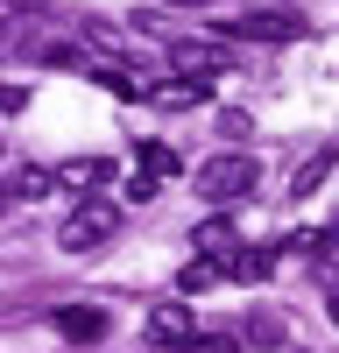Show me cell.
Here are the masks:
<instances>
[{
  "label": "cell",
  "mask_w": 339,
  "mask_h": 353,
  "mask_svg": "<svg viewBox=\"0 0 339 353\" xmlns=\"http://www.w3.org/2000/svg\"><path fill=\"white\" fill-rule=\"evenodd\" d=\"M254 156L247 149H219L212 163H198V198H212V205H234V198H247L254 191Z\"/></svg>",
  "instance_id": "obj_2"
},
{
  "label": "cell",
  "mask_w": 339,
  "mask_h": 353,
  "mask_svg": "<svg viewBox=\"0 0 339 353\" xmlns=\"http://www.w3.org/2000/svg\"><path fill=\"white\" fill-rule=\"evenodd\" d=\"M170 8H212V0H170Z\"/></svg>",
  "instance_id": "obj_17"
},
{
  "label": "cell",
  "mask_w": 339,
  "mask_h": 353,
  "mask_svg": "<svg viewBox=\"0 0 339 353\" xmlns=\"http://www.w3.org/2000/svg\"><path fill=\"white\" fill-rule=\"evenodd\" d=\"M191 241H198V254H205V261H219V269H226L234 248H240V233H234V219H198Z\"/></svg>",
  "instance_id": "obj_7"
},
{
  "label": "cell",
  "mask_w": 339,
  "mask_h": 353,
  "mask_svg": "<svg viewBox=\"0 0 339 353\" xmlns=\"http://www.w3.org/2000/svg\"><path fill=\"white\" fill-rule=\"evenodd\" d=\"M325 241H339V219H332V233H325Z\"/></svg>",
  "instance_id": "obj_19"
},
{
  "label": "cell",
  "mask_w": 339,
  "mask_h": 353,
  "mask_svg": "<svg viewBox=\"0 0 339 353\" xmlns=\"http://www.w3.org/2000/svg\"><path fill=\"white\" fill-rule=\"evenodd\" d=\"M226 269H219V261H205V254H198V261H184V269H177V290H184V297H198V290H212Z\"/></svg>",
  "instance_id": "obj_13"
},
{
  "label": "cell",
  "mask_w": 339,
  "mask_h": 353,
  "mask_svg": "<svg viewBox=\"0 0 339 353\" xmlns=\"http://www.w3.org/2000/svg\"><path fill=\"white\" fill-rule=\"evenodd\" d=\"M170 353H240V339L234 332H191V339H177Z\"/></svg>",
  "instance_id": "obj_14"
},
{
  "label": "cell",
  "mask_w": 339,
  "mask_h": 353,
  "mask_svg": "<svg viewBox=\"0 0 339 353\" xmlns=\"http://www.w3.org/2000/svg\"><path fill=\"white\" fill-rule=\"evenodd\" d=\"M149 99L184 113V106H205V78H170V85H149Z\"/></svg>",
  "instance_id": "obj_9"
},
{
  "label": "cell",
  "mask_w": 339,
  "mask_h": 353,
  "mask_svg": "<svg viewBox=\"0 0 339 353\" xmlns=\"http://www.w3.org/2000/svg\"><path fill=\"white\" fill-rule=\"evenodd\" d=\"M56 191V170H21L14 176V198H50Z\"/></svg>",
  "instance_id": "obj_16"
},
{
  "label": "cell",
  "mask_w": 339,
  "mask_h": 353,
  "mask_svg": "<svg viewBox=\"0 0 339 353\" xmlns=\"http://www.w3.org/2000/svg\"><path fill=\"white\" fill-rule=\"evenodd\" d=\"M332 163H339V149H318V156H311V163L297 170V184H290V198H304V191H318V176H325Z\"/></svg>",
  "instance_id": "obj_15"
},
{
  "label": "cell",
  "mask_w": 339,
  "mask_h": 353,
  "mask_svg": "<svg viewBox=\"0 0 339 353\" xmlns=\"http://www.w3.org/2000/svg\"><path fill=\"white\" fill-rule=\"evenodd\" d=\"M325 311H332V325H339V290H332V304H325Z\"/></svg>",
  "instance_id": "obj_18"
},
{
  "label": "cell",
  "mask_w": 339,
  "mask_h": 353,
  "mask_svg": "<svg viewBox=\"0 0 339 353\" xmlns=\"http://www.w3.org/2000/svg\"><path fill=\"white\" fill-rule=\"evenodd\" d=\"M106 332H113V318L99 304H64L56 311V339H71V346H99Z\"/></svg>",
  "instance_id": "obj_5"
},
{
  "label": "cell",
  "mask_w": 339,
  "mask_h": 353,
  "mask_svg": "<svg viewBox=\"0 0 339 353\" xmlns=\"http://www.w3.org/2000/svg\"><path fill=\"white\" fill-rule=\"evenodd\" d=\"M269 269H276V248H234V261H226L234 283H269Z\"/></svg>",
  "instance_id": "obj_10"
},
{
  "label": "cell",
  "mask_w": 339,
  "mask_h": 353,
  "mask_svg": "<svg viewBox=\"0 0 339 353\" xmlns=\"http://www.w3.org/2000/svg\"><path fill=\"white\" fill-rule=\"evenodd\" d=\"M0 212H8V191H0Z\"/></svg>",
  "instance_id": "obj_20"
},
{
  "label": "cell",
  "mask_w": 339,
  "mask_h": 353,
  "mask_svg": "<svg viewBox=\"0 0 339 353\" xmlns=\"http://www.w3.org/2000/svg\"><path fill=\"white\" fill-rule=\"evenodd\" d=\"M92 78L106 85V92H121V99H149V85H141L127 64H92Z\"/></svg>",
  "instance_id": "obj_12"
},
{
  "label": "cell",
  "mask_w": 339,
  "mask_h": 353,
  "mask_svg": "<svg viewBox=\"0 0 339 353\" xmlns=\"http://www.w3.org/2000/svg\"><path fill=\"white\" fill-rule=\"evenodd\" d=\"M219 36H226V43H297L304 21H297V14H276V8H254V14L219 21Z\"/></svg>",
  "instance_id": "obj_3"
},
{
  "label": "cell",
  "mask_w": 339,
  "mask_h": 353,
  "mask_svg": "<svg viewBox=\"0 0 339 353\" xmlns=\"http://www.w3.org/2000/svg\"><path fill=\"white\" fill-rule=\"evenodd\" d=\"M134 163H141V176H149V184L177 176V149H170V141H134Z\"/></svg>",
  "instance_id": "obj_11"
},
{
  "label": "cell",
  "mask_w": 339,
  "mask_h": 353,
  "mask_svg": "<svg viewBox=\"0 0 339 353\" xmlns=\"http://www.w3.org/2000/svg\"><path fill=\"white\" fill-rule=\"evenodd\" d=\"M99 184H113V163H106V156H71V163H56V191H85V198H92Z\"/></svg>",
  "instance_id": "obj_6"
},
{
  "label": "cell",
  "mask_w": 339,
  "mask_h": 353,
  "mask_svg": "<svg viewBox=\"0 0 339 353\" xmlns=\"http://www.w3.org/2000/svg\"><path fill=\"white\" fill-rule=\"evenodd\" d=\"M149 339H156V346L191 339V304H156V311H149Z\"/></svg>",
  "instance_id": "obj_8"
},
{
  "label": "cell",
  "mask_w": 339,
  "mask_h": 353,
  "mask_svg": "<svg viewBox=\"0 0 339 353\" xmlns=\"http://www.w3.org/2000/svg\"><path fill=\"white\" fill-rule=\"evenodd\" d=\"M170 64L184 78H219V71H234V50L226 43H170Z\"/></svg>",
  "instance_id": "obj_4"
},
{
  "label": "cell",
  "mask_w": 339,
  "mask_h": 353,
  "mask_svg": "<svg viewBox=\"0 0 339 353\" xmlns=\"http://www.w3.org/2000/svg\"><path fill=\"white\" fill-rule=\"evenodd\" d=\"M113 233H121V205L92 191V198H78V205H71V219H64V226H56V248H64V254H92V248L113 241Z\"/></svg>",
  "instance_id": "obj_1"
}]
</instances>
